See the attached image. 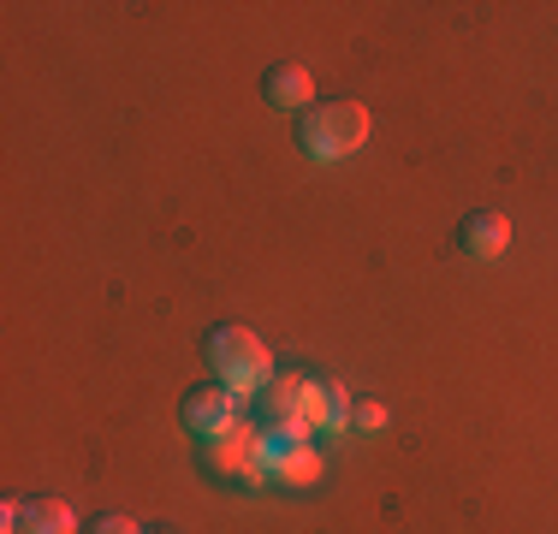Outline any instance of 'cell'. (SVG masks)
<instances>
[{
	"instance_id": "obj_1",
	"label": "cell",
	"mask_w": 558,
	"mask_h": 534,
	"mask_svg": "<svg viewBox=\"0 0 558 534\" xmlns=\"http://www.w3.org/2000/svg\"><path fill=\"white\" fill-rule=\"evenodd\" d=\"M203 356H208L215 380L238 398V404H244V398H262V386L274 380L268 344H262L250 327H238V320H215V327L203 332Z\"/></svg>"
},
{
	"instance_id": "obj_2",
	"label": "cell",
	"mask_w": 558,
	"mask_h": 534,
	"mask_svg": "<svg viewBox=\"0 0 558 534\" xmlns=\"http://www.w3.org/2000/svg\"><path fill=\"white\" fill-rule=\"evenodd\" d=\"M368 143V107L339 96V101H322L310 113H298V149L310 160H344Z\"/></svg>"
},
{
	"instance_id": "obj_3",
	"label": "cell",
	"mask_w": 558,
	"mask_h": 534,
	"mask_svg": "<svg viewBox=\"0 0 558 534\" xmlns=\"http://www.w3.org/2000/svg\"><path fill=\"white\" fill-rule=\"evenodd\" d=\"M203 475L226 481V487H268V439H262V427L232 422L226 434L203 439Z\"/></svg>"
},
{
	"instance_id": "obj_4",
	"label": "cell",
	"mask_w": 558,
	"mask_h": 534,
	"mask_svg": "<svg viewBox=\"0 0 558 534\" xmlns=\"http://www.w3.org/2000/svg\"><path fill=\"white\" fill-rule=\"evenodd\" d=\"M262 439H268V451H286V446H303V439L315 434L310 422V374H291L279 368L268 386H262Z\"/></svg>"
},
{
	"instance_id": "obj_5",
	"label": "cell",
	"mask_w": 558,
	"mask_h": 534,
	"mask_svg": "<svg viewBox=\"0 0 558 534\" xmlns=\"http://www.w3.org/2000/svg\"><path fill=\"white\" fill-rule=\"evenodd\" d=\"M179 422H184V434H196V439H215V434H226V427L238 422V398L226 392L220 380H203V386H191V392H184V410H179Z\"/></svg>"
},
{
	"instance_id": "obj_6",
	"label": "cell",
	"mask_w": 558,
	"mask_h": 534,
	"mask_svg": "<svg viewBox=\"0 0 558 534\" xmlns=\"http://www.w3.org/2000/svg\"><path fill=\"white\" fill-rule=\"evenodd\" d=\"M458 250L463 256H475V262H494L511 250V220H505L499 208H470L458 220Z\"/></svg>"
},
{
	"instance_id": "obj_7",
	"label": "cell",
	"mask_w": 558,
	"mask_h": 534,
	"mask_svg": "<svg viewBox=\"0 0 558 534\" xmlns=\"http://www.w3.org/2000/svg\"><path fill=\"white\" fill-rule=\"evenodd\" d=\"M262 101L279 107V113H310V107H315L310 65H274V72L262 77Z\"/></svg>"
},
{
	"instance_id": "obj_8",
	"label": "cell",
	"mask_w": 558,
	"mask_h": 534,
	"mask_svg": "<svg viewBox=\"0 0 558 534\" xmlns=\"http://www.w3.org/2000/svg\"><path fill=\"white\" fill-rule=\"evenodd\" d=\"M322 481V451L303 439V446H286V451H268V487H286V493H303Z\"/></svg>"
},
{
	"instance_id": "obj_9",
	"label": "cell",
	"mask_w": 558,
	"mask_h": 534,
	"mask_svg": "<svg viewBox=\"0 0 558 534\" xmlns=\"http://www.w3.org/2000/svg\"><path fill=\"white\" fill-rule=\"evenodd\" d=\"M310 422L322 427V434L351 427V392H344L339 380H310Z\"/></svg>"
},
{
	"instance_id": "obj_10",
	"label": "cell",
	"mask_w": 558,
	"mask_h": 534,
	"mask_svg": "<svg viewBox=\"0 0 558 534\" xmlns=\"http://www.w3.org/2000/svg\"><path fill=\"white\" fill-rule=\"evenodd\" d=\"M19 534H77V517L65 499H31L24 505V523Z\"/></svg>"
},
{
	"instance_id": "obj_11",
	"label": "cell",
	"mask_w": 558,
	"mask_h": 534,
	"mask_svg": "<svg viewBox=\"0 0 558 534\" xmlns=\"http://www.w3.org/2000/svg\"><path fill=\"white\" fill-rule=\"evenodd\" d=\"M351 427L356 434H380V427H387V404H375V398H368V404H351Z\"/></svg>"
},
{
	"instance_id": "obj_12",
	"label": "cell",
	"mask_w": 558,
	"mask_h": 534,
	"mask_svg": "<svg viewBox=\"0 0 558 534\" xmlns=\"http://www.w3.org/2000/svg\"><path fill=\"white\" fill-rule=\"evenodd\" d=\"M84 534H143V529L131 523L125 511H101V517H89V523H84Z\"/></svg>"
},
{
	"instance_id": "obj_13",
	"label": "cell",
	"mask_w": 558,
	"mask_h": 534,
	"mask_svg": "<svg viewBox=\"0 0 558 534\" xmlns=\"http://www.w3.org/2000/svg\"><path fill=\"white\" fill-rule=\"evenodd\" d=\"M155 534H172V529H155Z\"/></svg>"
}]
</instances>
